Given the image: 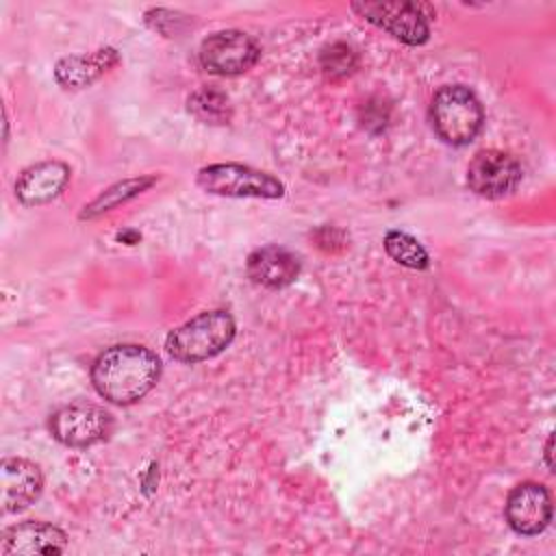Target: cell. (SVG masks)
<instances>
[{"mask_svg": "<svg viewBox=\"0 0 556 556\" xmlns=\"http://www.w3.org/2000/svg\"><path fill=\"white\" fill-rule=\"evenodd\" d=\"M258 56V43L241 30H217L200 46L202 67L219 76L243 74L256 65Z\"/></svg>", "mask_w": 556, "mask_h": 556, "instance_id": "cell-6", "label": "cell"}, {"mask_svg": "<svg viewBox=\"0 0 556 556\" xmlns=\"http://www.w3.org/2000/svg\"><path fill=\"white\" fill-rule=\"evenodd\" d=\"M198 187L213 195L226 198H265L276 200L285 193V185L261 169L241 163H213L198 172Z\"/></svg>", "mask_w": 556, "mask_h": 556, "instance_id": "cell-4", "label": "cell"}, {"mask_svg": "<svg viewBox=\"0 0 556 556\" xmlns=\"http://www.w3.org/2000/svg\"><path fill=\"white\" fill-rule=\"evenodd\" d=\"M156 182V176H139V178H126L119 180L115 185H111L109 189H104L98 198H93L89 204H85V208L80 211V219H96L113 208H117L119 204L137 198L139 193H143L146 189H150Z\"/></svg>", "mask_w": 556, "mask_h": 556, "instance_id": "cell-15", "label": "cell"}, {"mask_svg": "<svg viewBox=\"0 0 556 556\" xmlns=\"http://www.w3.org/2000/svg\"><path fill=\"white\" fill-rule=\"evenodd\" d=\"M235 319L226 311H204L167 334L165 348L180 363H200L224 352L235 339Z\"/></svg>", "mask_w": 556, "mask_h": 556, "instance_id": "cell-2", "label": "cell"}, {"mask_svg": "<svg viewBox=\"0 0 556 556\" xmlns=\"http://www.w3.org/2000/svg\"><path fill=\"white\" fill-rule=\"evenodd\" d=\"M521 182V165L502 150H482L467 165V185L482 198H504Z\"/></svg>", "mask_w": 556, "mask_h": 556, "instance_id": "cell-8", "label": "cell"}, {"mask_svg": "<svg viewBox=\"0 0 556 556\" xmlns=\"http://www.w3.org/2000/svg\"><path fill=\"white\" fill-rule=\"evenodd\" d=\"M67 536L61 528L46 521H24L11 526L2 534V554H61Z\"/></svg>", "mask_w": 556, "mask_h": 556, "instance_id": "cell-12", "label": "cell"}, {"mask_svg": "<svg viewBox=\"0 0 556 556\" xmlns=\"http://www.w3.org/2000/svg\"><path fill=\"white\" fill-rule=\"evenodd\" d=\"M352 9L376 24L378 28L391 33L395 39L408 46H421L428 35V17L424 15V7L415 2H354Z\"/></svg>", "mask_w": 556, "mask_h": 556, "instance_id": "cell-7", "label": "cell"}, {"mask_svg": "<svg viewBox=\"0 0 556 556\" xmlns=\"http://www.w3.org/2000/svg\"><path fill=\"white\" fill-rule=\"evenodd\" d=\"M552 443H554V439L547 437V443H545V460H547V467H549V469H554V463H552Z\"/></svg>", "mask_w": 556, "mask_h": 556, "instance_id": "cell-20", "label": "cell"}, {"mask_svg": "<svg viewBox=\"0 0 556 556\" xmlns=\"http://www.w3.org/2000/svg\"><path fill=\"white\" fill-rule=\"evenodd\" d=\"M319 65L328 78H343L356 67V52L348 43H330L319 56Z\"/></svg>", "mask_w": 556, "mask_h": 556, "instance_id": "cell-18", "label": "cell"}, {"mask_svg": "<svg viewBox=\"0 0 556 556\" xmlns=\"http://www.w3.org/2000/svg\"><path fill=\"white\" fill-rule=\"evenodd\" d=\"M48 428L52 437L67 447H87L104 441L113 430L111 415L87 402L67 404L50 415Z\"/></svg>", "mask_w": 556, "mask_h": 556, "instance_id": "cell-5", "label": "cell"}, {"mask_svg": "<svg viewBox=\"0 0 556 556\" xmlns=\"http://www.w3.org/2000/svg\"><path fill=\"white\" fill-rule=\"evenodd\" d=\"M506 521L517 534H541L552 521L549 491L539 482L517 484L506 500Z\"/></svg>", "mask_w": 556, "mask_h": 556, "instance_id": "cell-9", "label": "cell"}, {"mask_svg": "<svg viewBox=\"0 0 556 556\" xmlns=\"http://www.w3.org/2000/svg\"><path fill=\"white\" fill-rule=\"evenodd\" d=\"M161 376L159 356L137 343H122L104 350L91 365L96 391L111 404L128 406L146 397Z\"/></svg>", "mask_w": 556, "mask_h": 556, "instance_id": "cell-1", "label": "cell"}, {"mask_svg": "<svg viewBox=\"0 0 556 556\" xmlns=\"http://www.w3.org/2000/svg\"><path fill=\"white\" fill-rule=\"evenodd\" d=\"M300 274V261L293 252L280 245H265L250 254L248 276L263 287L280 289L291 285Z\"/></svg>", "mask_w": 556, "mask_h": 556, "instance_id": "cell-13", "label": "cell"}, {"mask_svg": "<svg viewBox=\"0 0 556 556\" xmlns=\"http://www.w3.org/2000/svg\"><path fill=\"white\" fill-rule=\"evenodd\" d=\"M119 63L115 48H100L89 54L65 56L54 67V78L65 89H83Z\"/></svg>", "mask_w": 556, "mask_h": 556, "instance_id": "cell-14", "label": "cell"}, {"mask_svg": "<svg viewBox=\"0 0 556 556\" xmlns=\"http://www.w3.org/2000/svg\"><path fill=\"white\" fill-rule=\"evenodd\" d=\"M189 111L202 119V122H211V124H224L230 117V106H228V98L222 91L215 89H200L189 98Z\"/></svg>", "mask_w": 556, "mask_h": 556, "instance_id": "cell-17", "label": "cell"}, {"mask_svg": "<svg viewBox=\"0 0 556 556\" xmlns=\"http://www.w3.org/2000/svg\"><path fill=\"white\" fill-rule=\"evenodd\" d=\"M72 169L61 161H41L26 167L15 180V195L26 206L52 202L70 182Z\"/></svg>", "mask_w": 556, "mask_h": 556, "instance_id": "cell-10", "label": "cell"}, {"mask_svg": "<svg viewBox=\"0 0 556 556\" xmlns=\"http://www.w3.org/2000/svg\"><path fill=\"white\" fill-rule=\"evenodd\" d=\"M146 22H148L154 30H159V33H163V35H167V37L178 35V33L187 26L185 15H180V13H176V11H167V9H152V11H148V13H146Z\"/></svg>", "mask_w": 556, "mask_h": 556, "instance_id": "cell-19", "label": "cell"}, {"mask_svg": "<svg viewBox=\"0 0 556 556\" xmlns=\"http://www.w3.org/2000/svg\"><path fill=\"white\" fill-rule=\"evenodd\" d=\"M0 489L2 508L7 513H17L41 495L43 476L39 467L26 458H4L0 463Z\"/></svg>", "mask_w": 556, "mask_h": 556, "instance_id": "cell-11", "label": "cell"}, {"mask_svg": "<svg viewBox=\"0 0 556 556\" xmlns=\"http://www.w3.org/2000/svg\"><path fill=\"white\" fill-rule=\"evenodd\" d=\"M384 250L393 261L410 269H426L430 263L426 248L415 237L402 230H389L384 235Z\"/></svg>", "mask_w": 556, "mask_h": 556, "instance_id": "cell-16", "label": "cell"}, {"mask_svg": "<svg viewBox=\"0 0 556 556\" xmlns=\"http://www.w3.org/2000/svg\"><path fill=\"white\" fill-rule=\"evenodd\" d=\"M430 122L445 143L467 146L482 130L484 109L469 87L445 85L430 102Z\"/></svg>", "mask_w": 556, "mask_h": 556, "instance_id": "cell-3", "label": "cell"}]
</instances>
